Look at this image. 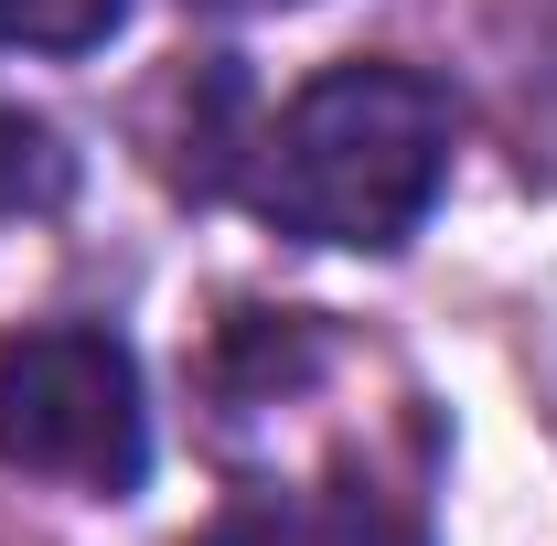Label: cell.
Here are the masks:
<instances>
[{
  "instance_id": "6da1fadb",
  "label": "cell",
  "mask_w": 557,
  "mask_h": 546,
  "mask_svg": "<svg viewBox=\"0 0 557 546\" xmlns=\"http://www.w3.org/2000/svg\"><path fill=\"white\" fill-rule=\"evenodd\" d=\"M450 97L418 65L311 75L258 139V214L300 247H408L450 183Z\"/></svg>"
},
{
  "instance_id": "7a4b0ae2",
  "label": "cell",
  "mask_w": 557,
  "mask_h": 546,
  "mask_svg": "<svg viewBox=\"0 0 557 546\" xmlns=\"http://www.w3.org/2000/svg\"><path fill=\"white\" fill-rule=\"evenodd\" d=\"M0 461L33 482H75L97 504L139 493L150 408H139L129 343L97 322H44V333L0 343Z\"/></svg>"
},
{
  "instance_id": "3957f363",
  "label": "cell",
  "mask_w": 557,
  "mask_h": 546,
  "mask_svg": "<svg viewBox=\"0 0 557 546\" xmlns=\"http://www.w3.org/2000/svg\"><path fill=\"white\" fill-rule=\"evenodd\" d=\"M205 546H418L375 493H258V504H236V514H214Z\"/></svg>"
},
{
  "instance_id": "277c9868",
  "label": "cell",
  "mask_w": 557,
  "mask_h": 546,
  "mask_svg": "<svg viewBox=\"0 0 557 546\" xmlns=\"http://www.w3.org/2000/svg\"><path fill=\"white\" fill-rule=\"evenodd\" d=\"M129 0H0V54H97Z\"/></svg>"
},
{
  "instance_id": "5b68a950",
  "label": "cell",
  "mask_w": 557,
  "mask_h": 546,
  "mask_svg": "<svg viewBox=\"0 0 557 546\" xmlns=\"http://www.w3.org/2000/svg\"><path fill=\"white\" fill-rule=\"evenodd\" d=\"M54 194H65V150H54V129H44V119H0V214L54 204Z\"/></svg>"
},
{
  "instance_id": "8992f818",
  "label": "cell",
  "mask_w": 557,
  "mask_h": 546,
  "mask_svg": "<svg viewBox=\"0 0 557 546\" xmlns=\"http://www.w3.org/2000/svg\"><path fill=\"white\" fill-rule=\"evenodd\" d=\"M214 11H300V0H214Z\"/></svg>"
}]
</instances>
